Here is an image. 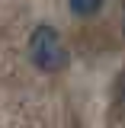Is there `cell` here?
Listing matches in <instances>:
<instances>
[{"label":"cell","mask_w":125,"mask_h":128,"mask_svg":"<svg viewBox=\"0 0 125 128\" xmlns=\"http://www.w3.org/2000/svg\"><path fill=\"white\" fill-rule=\"evenodd\" d=\"M29 58L45 74H58V70L67 67V48H64V42H61V35H58L55 26L42 22V26L32 29V35H29Z\"/></svg>","instance_id":"6da1fadb"},{"label":"cell","mask_w":125,"mask_h":128,"mask_svg":"<svg viewBox=\"0 0 125 128\" xmlns=\"http://www.w3.org/2000/svg\"><path fill=\"white\" fill-rule=\"evenodd\" d=\"M67 6H71V13H74V16L90 19V16H96L103 6H106V0H67Z\"/></svg>","instance_id":"7a4b0ae2"},{"label":"cell","mask_w":125,"mask_h":128,"mask_svg":"<svg viewBox=\"0 0 125 128\" xmlns=\"http://www.w3.org/2000/svg\"><path fill=\"white\" fill-rule=\"evenodd\" d=\"M122 32H125V13H122Z\"/></svg>","instance_id":"3957f363"}]
</instances>
